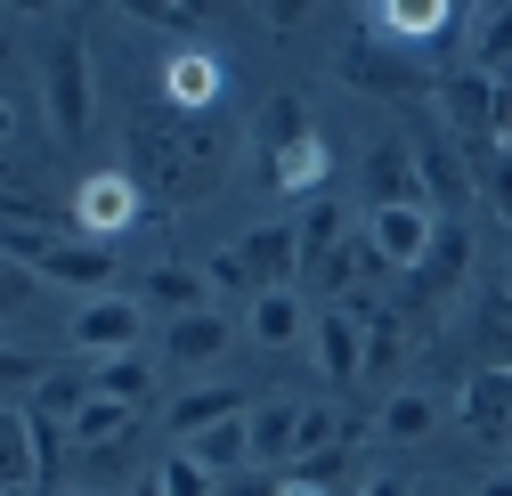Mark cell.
<instances>
[{"mask_svg":"<svg viewBox=\"0 0 512 496\" xmlns=\"http://www.w3.org/2000/svg\"><path fill=\"white\" fill-rule=\"evenodd\" d=\"M41 106H49V131L57 139H90V114H98V74H90V49L82 41H49L41 57Z\"/></svg>","mask_w":512,"mask_h":496,"instance_id":"obj_1","label":"cell"},{"mask_svg":"<svg viewBox=\"0 0 512 496\" xmlns=\"http://www.w3.org/2000/svg\"><path fill=\"white\" fill-rule=\"evenodd\" d=\"M139 212H147V188H139L131 171H90L82 188H74V228H82L90 244H114Z\"/></svg>","mask_w":512,"mask_h":496,"instance_id":"obj_2","label":"cell"},{"mask_svg":"<svg viewBox=\"0 0 512 496\" xmlns=\"http://www.w3.org/2000/svg\"><path fill=\"white\" fill-rule=\"evenodd\" d=\"M131 179L147 196H196L187 188V147H179V114H139L131 122Z\"/></svg>","mask_w":512,"mask_h":496,"instance_id":"obj_3","label":"cell"},{"mask_svg":"<svg viewBox=\"0 0 512 496\" xmlns=\"http://www.w3.org/2000/svg\"><path fill=\"white\" fill-rule=\"evenodd\" d=\"M431 98H439V114H447V131H456V139H472V147L496 139V114H504V82L496 74H472L464 66V74H447Z\"/></svg>","mask_w":512,"mask_h":496,"instance_id":"obj_4","label":"cell"},{"mask_svg":"<svg viewBox=\"0 0 512 496\" xmlns=\"http://www.w3.org/2000/svg\"><path fill=\"white\" fill-rule=\"evenodd\" d=\"M366 244L391 269H423V253L439 244V220H431V204H382V212H366Z\"/></svg>","mask_w":512,"mask_h":496,"instance_id":"obj_5","label":"cell"},{"mask_svg":"<svg viewBox=\"0 0 512 496\" xmlns=\"http://www.w3.org/2000/svg\"><path fill=\"white\" fill-rule=\"evenodd\" d=\"M163 98L179 122H204L220 98H228V66L212 49H171V66H163Z\"/></svg>","mask_w":512,"mask_h":496,"instance_id":"obj_6","label":"cell"},{"mask_svg":"<svg viewBox=\"0 0 512 496\" xmlns=\"http://www.w3.org/2000/svg\"><path fill=\"white\" fill-rule=\"evenodd\" d=\"M456 25H464V9H447V0H382V9H366V41H382V49L447 41Z\"/></svg>","mask_w":512,"mask_h":496,"instance_id":"obj_7","label":"cell"},{"mask_svg":"<svg viewBox=\"0 0 512 496\" xmlns=\"http://www.w3.org/2000/svg\"><path fill=\"white\" fill-rule=\"evenodd\" d=\"M139 342V301H122V293H98L74 309V350L82 358H131Z\"/></svg>","mask_w":512,"mask_h":496,"instance_id":"obj_8","label":"cell"},{"mask_svg":"<svg viewBox=\"0 0 512 496\" xmlns=\"http://www.w3.org/2000/svg\"><path fill=\"white\" fill-rule=\"evenodd\" d=\"M464 423H472V440L512 456V366H480V375L464 383Z\"/></svg>","mask_w":512,"mask_h":496,"instance_id":"obj_9","label":"cell"},{"mask_svg":"<svg viewBox=\"0 0 512 496\" xmlns=\"http://www.w3.org/2000/svg\"><path fill=\"white\" fill-rule=\"evenodd\" d=\"M415 171H423V196H431L439 212L472 204V188H480V171L456 155V139H447V131H423V139H415Z\"/></svg>","mask_w":512,"mask_h":496,"instance_id":"obj_10","label":"cell"},{"mask_svg":"<svg viewBox=\"0 0 512 496\" xmlns=\"http://www.w3.org/2000/svg\"><path fill=\"white\" fill-rule=\"evenodd\" d=\"M382 204H431L407 139H374L366 147V212H382Z\"/></svg>","mask_w":512,"mask_h":496,"instance_id":"obj_11","label":"cell"},{"mask_svg":"<svg viewBox=\"0 0 512 496\" xmlns=\"http://www.w3.org/2000/svg\"><path fill=\"white\" fill-rule=\"evenodd\" d=\"M342 82H358V90H382V98H415V90H431V82L415 74V57L382 49V41H350V49H342Z\"/></svg>","mask_w":512,"mask_h":496,"instance_id":"obj_12","label":"cell"},{"mask_svg":"<svg viewBox=\"0 0 512 496\" xmlns=\"http://www.w3.org/2000/svg\"><path fill=\"white\" fill-rule=\"evenodd\" d=\"M309 334H317V366H326V383H342V391H350V383L366 375V318L334 301V309H326V318H317Z\"/></svg>","mask_w":512,"mask_h":496,"instance_id":"obj_13","label":"cell"},{"mask_svg":"<svg viewBox=\"0 0 512 496\" xmlns=\"http://www.w3.org/2000/svg\"><path fill=\"white\" fill-rule=\"evenodd\" d=\"M236 253H244V269H252V293H285V285H293V269H301V228L269 220V228H252Z\"/></svg>","mask_w":512,"mask_h":496,"instance_id":"obj_14","label":"cell"},{"mask_svg":"<svg viewBox=\"0 0 512 496\" xmlns=\"http://www.w3.org/2000/svg\"><path fill=\"white\" fill-rule=\"evenodd\" d=\"M41 277L49 285H66V293H82V301H98V293H114V244H57V253L41 261Z\"/></svg>","mask_w":512,"mask_h":496,"instance_id":"obj_15","label":"cell"},{"mask_svg":"<svg viewBox=\"0 0 512 496\" xmlns=\"http://www.w3.org/2000/svg\"><path fill=\"white\" fill-rule=\"evenodd\" d=\"M464 269H472V236L456 228V220H439V244H431V253H423V269H415V293L407 301H447V293H456L464 285Z\"/></svg>","mask_w":512,"mask_h":496,"instance_id":"obj_16","label":"cell"},{"mask_svg":"<svg viewBox=\"0 0 512 496\" xmlns=\"http://www.w3.org/2000/svg\"><path fill=\"white\" fill-rule=\"evenodd\" d=\"M187 456H196L212 480H236L244 464H261V456H252V415H228V423L196 431V440H187Z\"/></svg>","mask_w":512,"mask_h":496,"instance_id":"obj_17","label":"cell"},{"mask_svg":"<svg viewBox=\"0 0 512 496\" xmlns=\"http://www.w3.org/2000/svg\"><path fill=\"white\" fill-rule=\"evenodd\" d=\"M163 350H171V366H212V358L228 350V318H220V309H196V318H171Z\"/></svg>","mask_w":512,"mask_h":496,"instance_id":"obj_18","label":"cell"},{"mask_svg":"<svg viewBox=\"0 0 512 496\" xmlns=\"http://www.w3.org/2000/svg\"><path fill=\"white\" fill-rule=\"evenodd\" d=\"M131 423H139V407H122V399H90V407L66 423V440H74V448H90V456H106V448L131 440Z\"/></svg>","mask_w":512,"mask_h":496,"instance_id":"obj_19","label":"cell"},{"mask_svg":"<svg viewBox=\"0 0 512 496\" xmlns=\"http://www.w3.org/2000/svg\"><path fill=\"white\" fill-rule=\"evenodd\" d=\"M252 139L269 147V163H277L285 147H301V139H317V131H309V98H293V90H277V98L261 106V122H252Z\"/></svg>","mask_w":512,"mask_h":496,"instance_id":"obj_20","label":"cell"},{"mask_svg":"<svg viewBox=\"0 0 512 496\" xmlns=\"http://www.w3.org/2000/svg\"><path fill=\"white\" fill-rule=\"evenodd\" d=\"M204 293H212V277H204V269H179V261H155V269H147V301H155V309H171V318H196Z\"/></svg>","mask_w":512,"mask_h":496,"instance_id":"obj_21","label":"cell"},{"mask_svg":"<svg viewBox=\"0 0 512 496\" xmlns=\"http://www.w3.org/2000/svg\"><path fill=\"white\" fill-rule=\"evenodd\" d=\"M269 188H277V196H309V204H317V188H326V139L285 147V155L269 163Z\"/></svg>","mask_w":512,"mask_h":496,"instance_id":"obj_22","label":"cell"},{"mask_svg":"<svg viewBox=\"0 0 512 496\" xmlns=\"http://www.w3.org/2000/svg\"><path fill=\"white\" fill-rule=\"evenodd\" d=\"M252 456H261V464H277V456H301V407H293V399L252 407Z\"/></svg>","mask_w":512,"mask_h":496,"instance_id":"obj_23","label":"cell"},{"mask_svg":"<svg viewBox=\"0 0 512 496\" xmlns=\"http://www.w3.org/2000/svg\"><path fill=\"white\" fill-rule=\"evenodd\" d=\"M179 147H187V188H212V179H220V163H228V131H220V122L204 114V122H179Z\"/></svg>","mask_w":512,"mask_h":496,"instance_id":"obj_24","label":"cell"},{"mask_svg":"<svg viewBox=\"0 0 512 496\" xmlns=\"http://www.w3.org/2000/svg\"><path fill=\"white\" fill-rule=\"evenodd\" d=\"M301 293L285 285V293H261V301H252V342H269V350H293L301 342Z\"/></svg>","mask_w":512,"mask_h":496,"instance_id":"obj_25","label":"cell"},{"mask_svg":"<svg viewBox=\"0 0 512 496\" xmlns=\"http://www.w3.org/2000/svg\"><path fill=\"white\" fill-rule=\"evenodd\" d=\"M228 415H252L236 391H220V383H204V391H187V399H171V431H187V440H196V431H212V423H228Z\"/></svg>","mask_w":512,"mask_h":496,"instance_id":"obj_26","label":"cell"},{"mask_svg":"<svg viewBox=\"0 0 512 496\" xmlns=\"http://www.w3.org/2000/svg\"><path fill=\"white\" fill-rule=\"evenodd\" d=\"M464 33H472V74L512 66V9H480V17H464Z\"/></svg>","mask_w":512,"mask_h":496,"instance_id":"obj_27","label":"cell"},{"mask_svg":"<svg viewBox=\"0 0 512 496\" xmlns=\"http://www.w3.org/2000/svg\"><path fill=\"white\" fill-rule=\"evenodd\" d=\"M90 383H98V399H122V407H147V391H155L147 358H98Z\"/></svg>","mask_w":512,"mask_h":496,"instance_id":"obj_28","label":"cell"},{"mask_svg":"<svg viewBox=\"0 0 512 496\" xmlns=\"http://www.w3.org/2000/svg\"><path fill=\"white\" fill-rule=\"evenodd\" d=\"M342 204H326V196H317L309 212H301V269H317V261H326V253H342Z\"/></svg>","mask_w":512,"mask_h":496,"instance_id":"obj_29","label":"cell"},{"mask_svg":"<svg viewBox=\"0 0 512 496\" xmlns=\"http://www.w3.org/2000/svg\"><path fill=\"white\" fill-rule=\"evenodd\" d=\"M90 399H98V383H90V375H41V399H33V415H49V423L66 415V423H74Z\"/></svg>","mask_w":512,"mask_h":496,"instance_id":"obj_30","label":"cell"},{"mask_svg":"<svg viewBox=\"0 0 512 496\" xmlns=\"http://www.w3.org/2000/svg\"><path fill=\"white\" fill-rule=\"evenodd\" d=\"M358 269H374V244H366V236H350L342 253H326V261H317L309 277L326 285V293H342V301H350V285H358Z\"/></svg>","mask_w":512,"mask_h":496,"instance_id":"obj_31","label":"cell"},{"mask_svg":"<svg viewBox=\"0 0 512 496\" xmlns=\"http://www.w3.org/2000/svg\"><path fill=\"white\" fill-rule=\"evenodd\" d=\"M431 391H399L391 407H382V440H423V431H431Z\"/></svg>","mask_w":512,"mask_h":496,"instance_id":"obj_32","label":"cell"},{"mask_svg":"<svg viewBox=\"0 0 512 496\" xmlns=\"http://www.w3.org/2000/svg\"><path fill=\"white\" fill-rule=\"evenodd\" d=\"M155 480H163V496H220V480H212L196 456H187V448H179V456H163V472H155Z\"/></svg>","mask_w":512,"mask_h":496,"instance_id":"obj_33","label":"cell"},{"mask_svg":"<svg viewBox=\"0 0 512 496\" xmlns=\"http://www.w3.org/2000/svg\"><path fill=\"white\" fill-rule=\"evenodd\" d=\"M472 163H480V188L496 196V212L512 220V147H472Z\"/></svg>","mask_w":512,"mask_h":496,"instance_id":"obj_34","label":"cell"},{"mask_svg":"<svg viewBox=\"0 0 512 496\" xmlns=\"http://www.w3.org/2000/svg\"><path fill=\"white\" fill-rule=\"evenodd\" d=\"M131 17H139V25H155V33H196V25H204L196 9H187V0H139Z\"/></svg>","mask_w":512,"mask_h":496,"instance_id":"obj_35","label":"cell"},{"mask_svg":"<svg viewBox=\"0 0 512 496\" xmlns=\"http://www.w3.org/2000/svg\"><path fill=\"white\" fill-rule=\"evenodd\" d=\"M220 293H252V269H244V253H236V244H228V253H212V269H204ZM252 301H261V293H252Z\"/></svg>","mask_w":512,"mask_h":496,"instance_id":"obj_36","label":"cell"},{"mask_svg":"<svg viewBox=\"0 0 512 496\" xmlns=\"http://www.w3.org/2000/svg\"><path fill=\"white\" fill-rule=\"evenodd\" d=\"M285 480H269V472H236V480H220V496H277Z\"/></svg>","mask_w":512,"mask_h":496,"instance_id":"obj_37","label":"cell"},{"mask_svg":"<svg viewBox=\"0 0 512 496\" xmlns=\"http://www.w3.org/2000/svg\"><path fill=\"white\" fill-rule=\"evenodd\" d=\"M309 25V9H293V0H277V9H269V33H301Z\"/></svg>","mask_w":512,"mask_h":496,"instance_id":"obj_38","label":"cell"},{"mask_svg":"<svg viewBox=\"0 0 512 496\" xmlns=\"http://www.w3.org/2000/svg\"><path fill=\"white\" fill-rule=\"evenodd\" d=\"M277 496H334V488H326V480H301V472H293V480H285Z\"/></svg>","mask_w":512,"mask_h":496,"instance_id":"obj_39","label":"cell"},{"mask_svg":"<svg viewBox=\"0 0 512 496\" xmlns=\"http://www.w3.org/2000/svg\"><path fill=\"white\" fill-rule=\"evenodd\" d=\"M358 496H415V488H407V480H366Z\"/></svg>","mask_w":512,"mask_h":496,"instance_id":"obj_40","label":"cell"},{"mask_svg":"<svg viewBox=\"0 0 512 496\" xmlns=\"http://www.w3.org/2000/svg\"><path fill=\"white\" fill-rule=\"evenodd\" d=\"M496 147H512V90H504V114H496Z\"/></svg>","mask_w":512,"mask_h":496,"instance_id":"obj_41","label":"cell"},{"mask_svg":"<svg viewBox=\"0 0 512 496\" xmlns=\"http://www.w3.org/2000/svg\"><path fill=\"white\" fill-rule=\"evenodd\" d=\"M480 496H512V464H504V472H488V488H480Z\"/></svg>","mask_w":512,"mask_h":496,"instance_id":"obj_42","label":"cell"},{"mask_svg":"<svg viewBox=\"0 0 512 496\" xmlns=\"http://www.w3.org/2000/svg\"><path fill=\"white\" fill-rule=\"evenodd\" d=\"M139 496H163V480H147V488H139Z\"/></svg>","mask_w":512,"mask_h":496,"instance_id":"obj_43","label":"cell"},{"mask_svg":"<svg viewBox=\"0 0 512 496\" xmlns=\"http://www.w3.org/2000/svg\"><path fill=\"white\" fill-rule=\"evenodd\" d=\"M496 82H504V90H512V66H504V74H496Z\"/></svg>","mask_w":512,"mask_h":496,"instance_id":"obj_44","label":"cell"},{"mask_svg":"<svg viewBox=\"0 0 512 496\" xmlns=\"http://www.w3.org/2000/svg\"><path fill=\"white\" fill-rule=\"evenodd\" d=\"M504 293H512V261H504Z\"/></svg>","mask_w":512,"mask_h":496,"instance_id":"obj_45","label":"cell"}]
</instances>
